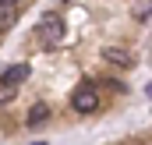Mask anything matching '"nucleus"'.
Returning a JSON list of instances; mask_svg holds the SVG:
<instances>
[{
    "label": "nucleus",
    "instance_id": "nucleus-2",
    "mask_svg": "<svg viewBox=\"0 0 152 145\" xmlns=\"http://www.w3.org/2000/svg\"><path fill=\"white\" fill-rule=\"evenodd\" d=\"M71 106H75L78 113H92V110L99 106V92H96V89H78L75 96H71Z\"/></svg>",
    "mask_w": 152,
    "mask_h": 145
},
{
    "label": "nucleus",
    "instance_id": "nucleus-4",
    "mask_svg": "<svg viewBox=\"0 0 152 145\" xmlns=\"http://www.w3.org/2000/svg\"><path fill=\"white\" fill-rule=\"evenodd\" d=\"M46 117H50V110L39 103V106H32V110H28V120H25V124H28V127H39V124H42Z\"/></svg>",
    "mask_w": 152,
    "mask_h": 145
},
{
    "label": "nucleus",
    "instance_id": "nucleus-7",
    "mask_svg": "<svg viewBox=\"0 0 152 145\" xmlns=\"http://www.w3.org/2000/svg\"><path fill=\"white\" fill-rule=\"evenodd\" d=\"M145 92H149V96H152V81H149V89H145Z\"/></svg>",
    "mask_w": 152,
    "mask_h": 145
},
{
    "label": "nucleus",
    "instance_id": "nucleus-5",
    "mask_svg": "<svg viewBox=\"0 0 152 145\" xmlns=\"http://www.w3.org/2000/svg\"><path fill=\"white\" fill-rule=\"evenodd\" d=\"M103 57H106V60H113V64H120V67H127V64H131V53H124V50H117V46H110Z\"/></svg>",
    "mask_w": 152,
    "mask_h": 145
},
{
    "label": "nucleus",
    "instance_id": "nucleus-1",
    "mask_svg": "<svg viewBox=\"0 0 152 145\" xmlns=\"http://www.w3.org/2000/svg\"><path fill=\"white\" fill-rule=\"evenodd\" d=\"M39 32L46 36V42H60V36H64V18L57 11H46L39 18Z\"/></svg>",
    "mask_w": 152,
    "mask_h": 145
},
{
    "label": "nucleus",
    "instance_id": "nucleus-6",
    "mask_svg": "<svg viewBox=\"0 0 152 145\" xmlns=\"http://www.w3.org/2000/svg\"><path fill=\"white\" fill-rule=\"evenodd\" d=\"M11 18H14V4L7 0V4L0 7V29H11Z\"/></svg>",
    "mask_w": 152,
    "mask_h": 145
},
{
    "label": "nucleus",
    "instance_id": "nucleus-3",
    "mask_svg": "<svg viewBox=\"0 0 152 145\" xmlns=\"http://www.w3.org/2000/svg\"><path fill=\"white\" fill-rule=\"evenodd\" d=\"M25 78H28V64L7 67V71H4V92H0V99L7 103V99H11V85H18V81H25Z\"/></svg>",
    "mask_w": 152,
    "mask_h": 145
},
{
    "label": "nucleus",
    "instance_id": "nucleus-8",
    "mask_svg": "<svg viewBox=\"0 0 152 145\" xmlns=\"http://www.w3.org/2000/svg\"><path fill=\"white\" fill-rule=\"evenodd\" d=\"M32 145H42V142H32Z\"/></svg>",
    "mask_w": 152,
    "mask_h": 145
}]
</instances>
